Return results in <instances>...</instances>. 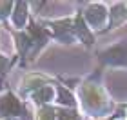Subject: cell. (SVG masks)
Listing matches in <instances>:
<instances>
[{"instance_id":"9c48e42d","label":"cell","mask_w":127,"mask_h":120,"mask_svg":"<svg viewBox=\"0 0 127 120\" xmlns=\"http://www.w3.org/2000/svg\"><path fill=\"white\" fill-rule=\"evenodd\" d=\"M125 24H127V2H114L109 5V22L102 35H109Z\"/></svg>"},{"instance_id":"277c9868","label":"cell","mask_w":127,"mask_h":120,"mask_svg":"<svg viewBox=\"0 0 127 120\" xmlns=\"http://www.w3.org/2000/svg\"><path fill=\"white\" fill-rule=\"evenodd\" d=\"M31 117L33 115L29 113V104L22 100L15 89L5 87L4 91H0V120H7V118L31 120Z\"/></svg>"},{"instance_id":"7c38bea8","label":"cell","mask_w":127,"mask_h":120,"mask_svg":"<svg viewBox=\"0 0 127 120\" xmlns=\"http://www.w3.org/2000/svg\"><path fill=\"white\" fill-rule=\"evenodd\" d=\"M15 66H18L16 55H7L0 49V82H5V77L13 71Z\"/></svg>"},{"instance_id":"2e32d148","label":"cell","mask_w":127,"mask_h":120,"mask_svg":"<svg viewBox=\"0 0 127 120\" xmlns=\"http://www.w3.org/2000/svg\"><path fill=\"white\" fill-rule=\"evenodd\" d=\"M122 117H124V120H127V104L124 106V113H122Z\"/></svg>"},{"instance_id":"8992f818","label":"cell","mask_w":127,"mask_h":120,"mask_svg":"<svg viewBox=\"0 0 127 120\" xmlns=\"http://www.w3.org/2000/svg\"><path fill=\"white\" fill-rule=\"evenodd\" d=\"M98 67L105 69H125L127 71V40H116L114 44H109L96 53Z\"/></svg>"},{"instance_id":"d6986e66","label":"cell","mask_w":127,"mask_h":120,"mask_svg":"<svg viewBox=\"0 0 127 120\" xmlns=\"http://www.w3.org/2000/svg\"><path fill=\"white\" fill-rule=\"evenodd\" d=\"M7 120H24V118H7Z\"/></svg>"},{"instance_id":"ac0fdd59","label":"cell","mask_w":127,"mask_h":120,"mask_svg":"<svg viewBox=\"0 0 127 120\" xmlns=\"http://www.w3.org/2000/svg\"><path fill=\"white\" fill-rule=\"evenodd\" d=\"M114 120H124V117H122V113H120V115H118L116 118H114Z\"/></svg>"},{"instance_id":"4fadbf2b","label":"cell","mask_w":127,"mask_h":120,"mask_svg":"<svg viewBox=\"0 0 127 120\" xmlns=\"http://www.w3.org/2000/svg\"><path fill=\"white\" fill-rule=\"evenodd\" d=\"M33 118L34 120H56V118H58V107H56V106L34 107Z\"/></svg>"},{"instance_id":"ffe728a7","label":"cell","mask_w":127,"mask_h":120,"mask_svg":"<svg viewBox=\"0 0 127 120\" xmlns=\"http://www.w3.org/2000/svg\"><path fill=\"white\" fill-rule=\"evenodd\" d=\"M118 115H120V113H118ZM118 115H116V117H118ZM116 117H114V118H116ZM114 118H109V120H114Z\"/></svg>"},{"instance_id":"3957f363","label":"cell","mask_w":127,"mask_h":120,"mask_svg":"<svg viewBox=\"0 0 127 120\" xmlns=\"http://www.w3.org/2000/svg\"><path fill=\"white\" fill-rule=\"evenodd\" d=\"M36 20L44 26V29L49 33V37H51L53 42L62 44V45L78 44L76 29H74V13L65 15V16H53V18L38 16Z\"/></svg>"},{"instance_id":"6da1fadb","label":"cell","mask_w":127,"mask_h":120,"mask_svg":"<svg viewBox=\"0 0 127 120\" xmlns=\"http://www.w3.org/2000/svg\"><path fill=\"white\" fill-rule=\"evenodd\" d=\"M73 91L78 100V109L85 118L91 120H109L118 115L116 104L111 98L109 91L103 85V69H96L85 78L78 80L73 85Z\"/></svg>"},{"instance_id":"ba28073f","label":"cell","mask_w":127,"mask_h":120,"mask_svg":"<svg viewBox=\"0 0 127 120\" xmlns=\"http://www.w3.org/2000/svg\"><path fill=\"white\" fill-rule=\"evenodd\" d=\"M33 20V11H31V4L29 2H15L13 13L9 16V22L5 24L7 29H15V31H24L29 22Z\"/></svg>"},{"instance_id":"7a4b0ae2","label":"cell","mask_w":127,"mask_h":120,"mask_svg":"<svg viewBox=\"0 0 127 120\" xmlns=\"http://www.w3.org/2000/svg\"><path fill=\"white\" fill-rule=\"evenodd\" d=\"M7 31L13 38L15 55L18 58L20 67H26L33 64L34 60H38V56L45 51V47L53 42L49 33L44 29V26L34 16L24 31H15V29H7Z\"/></svg>"},{"instance_id":"9a60e30c","label":"cell","mask_w":127,"mask_h":120,"mask_svg":"<svg viewBox=\"0 0 127 120\" xmlns=\"http://www.w3.org/2000/svg\"><path fill=\"white\" fill-rule=\"evenodd\" d=\"M13 7H15V2H11V0L0 2V24L5 26L9 22V16L13 13Z\"/></svg>"},{"instance_id":"e0dca14e","label":"cell","mask_w":127,"mask_h":120,"mask_svg":"<svg viewBox=\"0 0 127 120\" xmlns=\"http://www.w3.org/2000/svg\"><path fill=\"white\" fill-rule=\"evenodd\" d=\"M5 87H7V85H5V82H0V91H4Z\"/></svg>"},{"instance_id":"8fae6325","label":"cell","mask_w":127,"mask_h":120,"mask_svg":"<svg viewBox=\"0 0 127 120\" xmlns=\"http://www.w3.org/2000/svg\"><path fill=\"white\" fill-rule=\"evenodd\" d=\"M56 89V98H55V106L56 107H64V109H74L78 107V100H76V95H74L73 87L62 84V80L55 85Z\"/></svg>"},{"instance_id":"5b68a950","label":"cell","mask_w":127,"mask_h":120,"mask_svg":"<svg viewBox=\"0 0 127 120\" xmlns=\"http://www.w3.org/2000/svg\"><path fill=\"white\" fill-rule=\"evenodd\" d=\"M109 5L111 4L107 2H85L78 5L84 15L85 24L89 26V29L95 35H102L105 31L109 22Z\"/></svg>"},{"instance_id":"5bb4252c","label":"cell","mask_w":127,"mask_h":120,"mask_svg":"<svg viewBox=\"0 0 127 120\" xmlns=\"http://www.w3.org/2000/svg\"><path fill=\"white\" fill-rule=\"evenodd\" d=\"M56 120H85V117L80 113L78 107L74 109H64V107H58V118Z\"/></svg>"},{"instance_id":"30bf717a","label":"cell","mask_w":127,"mask_h":120,"mask_svg":"<svg viewBox=\"0 0 127 120\" xmlns=\"http://www.w3.org/2000/svg\"><path fill=\"white\" fill-rule=\"evenodd\" d=\"M55 85H44V87H40L36 91H33V93L26 98L27 104H31L33 107H44V106H55V98H56V89Z\"/></svg>"},{"instance_id":"52a82bcc","label":"cell","mask_w":127,"mask_h":120,"mask_svg":"<svg viewBox=\"0 0 127 120\" xmlns=\"http://www.w3.org/2000/svg\"><path fill=\"white\" fill-rule=\"evenodd\" d=\"M60 82V77H53L49 73H44V71H27L20 77L18 84H16V95L20 96L22 100H26L33 91H36L44 85H53V84H58Z\"/></svg>"}]
</instances>
